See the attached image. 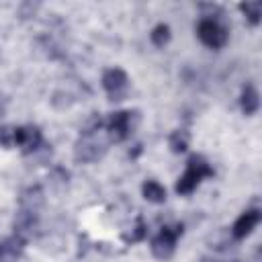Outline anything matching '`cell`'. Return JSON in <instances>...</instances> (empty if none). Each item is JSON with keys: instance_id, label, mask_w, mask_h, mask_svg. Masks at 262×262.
<instances>
[{"instance_id": "7c38bea8", "label": "cell", "mask_w": 262, "mask_h": 262, "mask_svg": "<svg viewBox=\"0 0 262 262\" xmlns=\"http://www.w3.org/2000/svg\"><path fill=\"white\" fill-rule=\"evenodd\" d=\"M201 180H203V176H201L199 172H194L192 168L186 166V172H184V174L178 178V182H176V192H178V194H190V192L196 190V186L201 184Z\"/></svg>"}, {"instance_id": "9a60e30c", "label": "cell", "mask_w": 262, "mask_h": 262, "mask_svg": "<svg viewBox=\"0 0 262 262\" xmlns=\"http://www.w3.org/2000/svg\"><path fill=\"white\" fill-rule=\"evenodd\" d=\"M170 37H172L170 27L164 25V23L156 25V27L151 29V33H149V39H151V43H154L156 47H166V45L170 43Z\"/></svg>"}, {"instance_id": "8992f818", "label": "cell", "mask_w": 262, "mask_h": 262, "mask_svg": "<svg viewBox=\"0 0 262 262\" xmlns=\"http://www.w3.org/2000/svg\"><path fill=\"white\" fill-rule=\"evenodd\" d=\"M14 145H18V147L23 149V154H35V151L43 145V137H41L39 127H35V125L16 127Z\"/></svg>"}, {"instance_id": "6da1fadb", "label": "cell", "mask_w": 262, "mask_h": 262, "mask_svg": "<svg viewBox=\"0 0 262 262\" xmlns=\"http://www.w3.org/2000/svg\"><path fill=\"white\" fill-rule=\"evenodd\" d=\"M137 125H139V113L137 111H117V113H111L108 119L104 121L108 143L125 141L135 131Z\"/></svg>"}, {"instance_id": "7a4b0ae2", "label": "cell", "mask_w": 262, "mask_h": 262, "mask_svg": "<svg viewBox=\"0 0 262 262\" xmlns=\"http://www.w3.org/2000/svg\"><path fill=\"white\" fill-rule=\"evenodd\" d=\"M182 225L176 223V225H164L160 229V233L151 239V254L158 258V260H170L174 256V250H176V242L178 237L182 235Z\"/></svg>"}, {"instance_id": "52a82bcc", "label": "cell", "mask_w": 262, "mask_h": 262, "mask_svg": "<svg viewBox=\"0 0 262 262\" xmlns=\"http://www.w3.org/2000/svg\"><path fill=\"white\" fill-rule=\"evenodd\" d=\"M260 219H262V213H260L258 209H248V211H244V213L235 219V223H233V227H231V237H233V239H244V237H248V235L254 231V227L260 223Z\"/></svg>"}, {"instance_id": "3957f363", "label": "cell", "mask_w": 262, "mask_h": 262, "mask_svg": "<svg viewBox=\"0 0 262 262\" xmlns=\"http://www.w3.org/2000/svg\"><path fill=\"white\" fill-rule=\"evenodd\" d=\"M196 35L211 49H221L229 39L227 29L217 18H201L196 25Z\"/></svg>"}, {"instance_id": "2e32d148", "label": "cell", "mask_w": 262, "mask_h": 262, "mask_svg": "<svg viewBox=\"0 0 262 262\" xmlns=\"http://www.w3.org/2000/svg\"><path fill=\"white\" fill-rule=\"evenodd\" d=\"M239 10L246 14V18L250 20V25H260V16H262V2H242Z\"/></svg>"}, {"instance_id": "277c9868", "label": "cell", "mask_w": 262, "mask_h": 262, "mask_svg": "<svg viewBox=\"0 0 262 262\" xmlns=\"http://www.w3.org/2000/svg\"><path fill=\"white\" fill-rule=\"evenodd\" d=\"M102 86L108 92V100H125L129 92V78L121 68H111L102 74Z\"/></svg>"}, {"instance_id": "8fae6325", "label": "cell", "mask_w": 262, "mask_h": 262, "mask_svg": "<svg viewBox=\"0 0 262 262\" xmlns=\"http://www.w3.org/2000/svg\"><path fill=\"white\" fill-rule=\"evenodd\" d=\"M239 106H242V113L248 115V117L254 115L260 108V96H258V90L252 84L244 86L242 96H239Z\"/></svg>"}, {"instance_id": "5bb4252c", "label": "cell", "mask_w": 262, "mask_h": 262, "mask_svg": "<svg viewBox=\"0 0 262 262\" xmlns=\"http://www.w3.org/2000/svg\"><path fill=\"white\" fill-rule=\"evenodd\" d=\"M188 143H190V133L186 129H174L168 137V145L174 154H182L188 149Z\"/></svg>"}, {"instance_id": "5b68a950", "label": "cell", "mask_w": 262, "mask_h": 262, "mask_svg": "<svg viewBox=\"0 0 262 262\" xmlns=\"http://www.w3.org/2000/svg\"><path fill=\"white\" fill-rule=\"evenodd\" d=\"M106 151L104 143L96 141V135H88V137H80L74 149V158L78 162H96L98 158H102V154Z\"/></svg>"}, {"instance_id": "ba28073f", "label": "cell", "mask_w": 262, "mask_h": 262, "mask_svg": "<svg viewBox=\"0 0 262 262\" xmlns=\"http://www.w3.org/2000/svg\"><path fill=\"white\" fill-rule=\"evenodd\" d=\"M27 239L12 233L0 242V262H18L20 254L25 252Z\"/></svg>"}, {"instance_id": "30bf717a", "label": "cell", "mask_w": 262, "mask_h": 262, "mask_svg": "<svg viewBox=\"0 0 262 262\" xmlns=\"http://www.w3.org/2000/svg\"><path fill=\"white\" fill-rule=\"evenodd\" d=\"M18 203H20V209L31 211V213H37V209L45 203V196H43L41 186H29V188L20 194Z\"/></svg>"}, {"instance_id": "9c48e42d", "label": "cell", "mask_w": 262, "mask_h": 262, "mask_svg": "<svg viewBox=\"0 0 262 262\" xmlns=\"http://www.w3.org/2000/svg\"><path fill=\"white\" fill-rule=\"evenodd\" d=\"M35 227H37V215L31 213V211L20 209V211L16 213V219H14V233L27 239V237L35 231Z\"/></svg>"}, {"instance_id": "ac0fdd59", "label": "cell", "mask_w": 262, "mask_h": 262, "mask_svg": "<svg viewBox=\"0 0 262 262\" xmlns=\"http://www.w3.org/2000/svg\"><path fill=\"white\" fill-rule=\"evenodd\" d=\"M145 235H147V227H145L143 219H137L135 227H133L129 233H123V242H125V244H137V242L145 239Z\"/></svg>"}, {"instance_id": "d6986e66", "label": "cell", "mask_w": 262, "mask_h": 262, "mask_svg": "<svg viewBox=\"0 0 262 262\" xmlns=\"http://www.w3.org/2000/svg\"><path fill=\"white\" fill-rule=\"evenodd\" d=\"M14 137H16V127H12V125H2L0 127V145L2 147H12Z\"/></svg>"}, {"instance_id": "4fadbf2b", "label": "cell", "mask_w": 262, "mask_h": 262, "mask_svg": "<svg viewBox=\"0 0 262 262\" xmlns=\"http://www.w3.org/2000/svg\"><path fill=\"white\" fill-rule=\"evenodd\" d=\"M141 194H143L145 201L156 203V205L166 201V188L160 182H156V180H145L143 186H141Z\"/></svg>"}, {"instance_id": "e0dca14e", "label": "cell", "mask_w": 262, "mask_h": 262, "mask_svg": "<svg viewBox=\"0 0 262 262\" xmlns=\"http://www.w3.org/2000/svg\"><path fill=\"white\" fill-rule=\"evenodd\" d=\"M186 166H188V168H192L194 172H199L203 178L213 176V168H211V164H209L203 156H199V154L190 156V158H188V162H186Z\"/></svg>"}]
</instances>
